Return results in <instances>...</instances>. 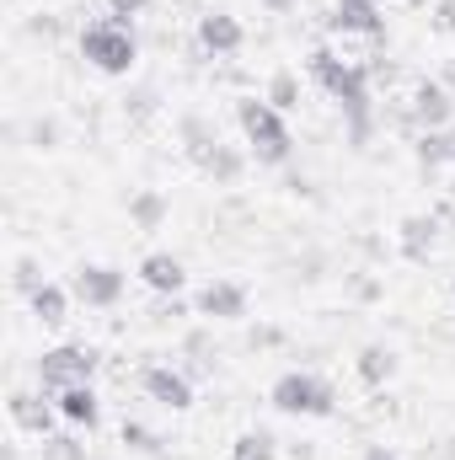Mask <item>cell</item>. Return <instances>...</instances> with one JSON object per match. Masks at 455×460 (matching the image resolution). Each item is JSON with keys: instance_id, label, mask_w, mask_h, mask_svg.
Here are the masks:
<instances>
[{"instance_id": "1", "label": "cell", "mask_w": 455, "mask_h": 460, "mask_svg": "<svg viewBox=\"0 0 455 460\" xmlns=\"http://www.w3.org/2000/svg\"><path fill=\"white\" fill-rule=\"evenodd\" d=\"M311 75L322 81V92L348 113V139L364 145L370 139V81H364V70L338 59L333 49H311Z\"/></svg>"}, {"instance_id": "2", "label": "cell", "mask_w": 455, "mask_h": 460, "mask_svg": "<svg viewBox=\"0 0 455 460\" xmlns=\"http://www.w3.org/2000/svg\"><path fill=\"white\" fill-rule=\"evenodd\" d=\"M236 123H241V134H246V145H252V155L263 166H284L295 155V139L284 128V113L268 97H241L236 102Z\"/></svg>"}, {"instance_id": "3", "label": "cell", "mask_w": 455, "mask_h": 460, "mask_svg": "<svg viewBox=\"0 0 455 460\" xmlns=\"http://www.w3.org/2000/svg\"><path fill=\"white\" fill-rule=\"evenodd\" d=\"M81 54H86V65H92V70H103V75H129V70H134V59H139L134 27H129L123 16L92 22V27L81 32Z\"/></svg>"}, {"instance_id": "4", "label": "cell", "mask_w": 455, "mask_h": 460, "mask_svg": "<svg viewBox=\"0 0 455 460\" xmlns=\"http://www.w3.org/2000/svg\"><path fill=\"white\" fill-rule=\"evenodd\" d=\"M268 402L279 407V412H290V418H333V385L322 380V375H311V369H290V375H279L273 380V391H268Z\"/></svg>"}, {"instance_id": "5", "label": "cell", "mask_w": 455, "mask_h": 460, "mask_svg": "<svg viewBox=\"0 0 455 460\" xmlns=\"http://www.w3.org/2000/svg\"><path fill=\"white\" fill-rule=\"evenodd\" d=\"M97 375V353L86 343H59L49 348L43 358H38V380H43V391L54 396V391H65V385H86Z\"/></svg>"}, {"instance_id": "6", "label": "cell", "mask_w": 455, "mask_h": 460, "mask_svg": "<svg viewBox=\"0 0 455 460\" xmlns=\"http://www.w3.org/2000/svg\"><path fill=\"white\" fill-rule=\"evenodd\" d=\"M70 289H76V300H81V305L108 311V305H118V300H123L129 279H123V268H113V262H81Z\"/></svg>"}, {"instance_id": "7", "label": "cell", "mask_w": 455, "mask_h": 460, "mask_svg": "<svg viewBox=\"0 0 455 460\" xmlns=\"http://www.w3.org/2000/svg\"><path fill=\"white\" fill-rule=\"evenodd\" d=\"M139 385H145V396H150L156 407H166V412H188V407H193V380H188L183 369L156 364V369L139 375Z\"/></svg>"}, {"instance_id": "8", "label": "cell", "mask_w": 455, "mask_h": 460, "mask_svg": "<svg viewBox=\"0 0 455 460\" xmlns=\"http://www.w3.org/2000/svg\"><path fill=\"white\" fill-rule=\"evenodd\" d=\"M333 32L343 38H386V16L375 0H333Z\"/></svg>"}, {"instance_id": "9", "label": "cell", "mask_w": 455, "mask_h": 460, "mask_svg": "<svg viewBox=\"0 0 455 460\" xmlns=\"http://www.w3.org/2000/svg\"><path fill=\"white\" fill-rule=\"evenodd\" d=\"M193 311L210 316V322H241V316H246V289L230 284V279H210V284L199 289Z\"/></svg>"}, {"instance_id": "10", "label": "cell", "mask_w": 455, "mask_h": 460, "mask_svg": "<svg viewBox=\"0 0 455 460\" xmlns=\"http://www.w3.org/2000/svg\"><path fill=\"white\" fill-rule=\"evenodd\" d=\"M407 113H413V123H418V128H445V123H451V113H455L451 86H445V81H418V86H413Z\"/></svg>"}, {"instance_id": "11", "label": "cell", "mask_w": 455, "mask_h": 460, "mask_svg": "<svg viewBox=\"0 0 455 460\" xmlns=\"http://www.w3.org/2000/svg\"><path fill=\"white\" fill-rule=\"evenodd\" d=\"M54 407H59L65 423H76V429H86V434L103 423V396L92 391V380H86V385H65V391H54Z\"/></svg>"}, {"instance_id": "12", "label": "cell", "mask_w": 455, "mask_h": 460, "mask_svg": "<svg viewBox=\"0 0 455 460\" xmlns=\"http://www.w3.org/2000/svg\"><path fill=\"white\" fill-rule=\"evenodd\" d=\"M246 43V32H241V22L230 16V11H210V16H199V49L204 54H215V59H226Z\"/></svg>"}, {"instance_id": "13", "label": "cell", "mask_w": 455, "mask_h": 460, "mask_svg": "<svg viewBox=\"0 0 455 460\" xmlns=\"http://www.w3.org/2000/svg\"><path fill=\"white\" fill-rule=\"evenodd\" d=\"M139 284L156 289V295H177V289L188 284V268H183L177 252H150V257L139 262Z\"/></svg>"}, {"instance_id": "14", "label": "cell", "mask_w": 455, "mask_h": 460, "mask_svg": "<svg viewBox=\"0 0 455 460\" xmlns=\"http://www.w3.org/2000/svg\"><path fill=\"white\" fill-rule=\"evenodd\" d=\"M54 418H59V407H49L38 391H11V423H16L22 434H38V439H49Z\"/></svg>"}, {"instance_id": "15", "label": "cell", "mask_w": 455, "mask_h": 460, "mask_svg": "<svg viewBox=\"0 0 455 460\" xmlns=\"http://www.w3.org/2000/svg\"><path fill=\"white\" fill-rule=\"evenodd\" d=\"M397 241H402V257H407V262H429L434 246H440V220H434V215H407Z\"/></svg>"}, {"instance_id": "16", "label": "cell", "mask_w": 455, "mask_h": 460, "mask_svg": "<svg viewBox=\"0 0 455 460\" xmlns=\"http://www.w3.org/2000/svg\"><path fill=\"white\" fill-rule=\"evenodd\" d=\"M353 369H359L364 385H386V380L397 375V353H391L386 343H364L359 348V358H353Z\"/></svg>"}, {"instance_id": "17", "label": "cell", "mask_w": 455, "mask_h": 460, "mask_svg": "<svg viewBox=\"0 0 455 460\" xmlns=\"http://www.w3.org/2000/svg\"><path fill=\"white\" fill-rule=\"evenodd\" d=\"M177 134H183V145H188V155H193V161H204L215 145H226V139H220V128H215L210 118H199V113L183 118V123H177Z\"/></svg>"}, {"instance_id": "18", "label": "cell", "mask_w": 455, "mask_h": 460, "mask_svg": "<svg viewBox=\"0 0 455 460\" xmlns=\"http://www.w3.org/2000/svg\"><path fill=\"white\" fill-rule=\"evenodd\" d=\"M27 305H32V316H38L43 327H65V322H70V295H65L59 284H43Z\"/></svg>"}, {"instance_id": "19", "label": "cell", "mask_w": 455, "mask_h": 460, "mask_svg": "<svg viewBox=\"0 0 455 460\" xmlns=\"http://www.w3.org/2000/svg\"><path fill=\"white\" fill-rule=\"evenodd\" d=\"M199 166H204V177H215L220 188H230V182H241V172H246V155H241V150H230V145H215V150H210Z\"/></svg>"}, {"instance_id": "20", "label": "cell", "mask_w": 455, "mask_h": 460, "mask_svg": "<svg viewBox=\"0 0 455 460\" xmlns=\"http://www.w3.org/2000/svg\"><path fill=\"white\" fill-rule=\"evenodd\" d=\"M129 220H134L139 230H161V220H166V193L139 188V193L129 199Z\"/></svg>"}, {"instance_id": "21", "label": "cell", "mask_w": 455, "mask_h": 460, "mask_svg": "<svg viewBox=\"0 0 455 460\" xmlns=\"http://www.w3.org/2000/svg\"><path fill=\"white\" fill-rule=\"evenodd\" d=\"M279 450H284V445H279L268 429H246V434L230 445V460H279Z\"/></svg>"}, {"instance_id": "22", "label": "cell", "mask_w": 455, "mask_h": 460, "mask_svg": "<svg viewBox=\"0 0 455 460\" xmlns=\"http://www.w3.org/2000/svg\"><path fill=\"white\" fill-rule=\"evenodd\" d=\"M451 145H455V128H424V134H418V161H424V172L445 166V161H451Z\"/></svg>"}, {"instance_id": "23", "label": "cell", "mask_w": 455, "mask_h": 460, "mask_svg": "<svg viewBox=\"0 0 455 460\" xmlns=\"http://www.w3.org/2000/svg\"><path fill=\"white\" fill-rule=\"evenodd\" d=\"M268 102H273L279 113L300 108V75H295V70H273V81H268Z\"/></svg>"}, {"instance_id": "24", "label": "cell", "mask_w": 455, "mask_h": 460, "mask_svg": "<svg viewBox=\"0 0 455 460\" xmlns=\"http://www.w3.org/2000/svg\"><path fill=\"white\" fill-rule=\"evenodd\" d=\"M11 284H16V295H27V300H32V295H38V289L49 284V279H43V262L22 252V257L11 262Z\"/></svg>"}, {"instance_id": "25", "label": "cell", "mask_w": 455, "mask_h": 460, "mask_svg": "<svg viewBox=\"0 0 455 460\" xmlns=\"http://www.w3.org/2000/svg\"><path fill=\"white\" fill-rule=\"evenodd\" d=\"M118 439H123V450H134V456H161V439H156L145 423H129V418H123V434H118Z\"/></svg>"}, {"instance_id": "26", "label": "cell", "mask_w": 455, "mask_h": 460, "mask_svg": "<svg viewBox=\"0 0 455 460\" xmlns=\"http://www.w3.org/2000/svg\"><path fill=\"white\" fill-rule=\"evenodd\" d=\"M38 456L43 460H86V445L70 439V434H49V439L38 445Z\"/></svg>"}, {"instance_id": "27", "label": "cell", "mask_w": 455, "mask_h": 460, "mask_svg": "<svg viewBox=\"0 0 455 460\" xmlns=\"http://www.w3.org/2000/svg\"><path fill=\"white\" fill-rule=\"evenodd\" d=\"M27 145H32V150H54V145H59V118H32Z\"/></svg>"}, {"instance_id": "28", "label": "cell", "mask_w": 455, "mask_h": 460, "mask_svg": "<svg viewBox=\"0 0 455 460\" xmlns=\"http://www.w3.org/2000/svg\"><path fill=\"white\" fill-rule=\"evenodd\" d=\"M123 102H129V118H150V113H156V102H161V97H156V86H139V92H129Z\"/></svg>"}, {"instance_id": "29", "label": "cell", "mask_w": 455, "mask_h": 460, "mask_svg": "<svg viewBox=\"0 0 455 460\" xmlns=\"http://www.w3.org/2000/svg\"><path fill=\"white\" fill-rule=\"evenodd\" d=\"M150 316H156V322H177V316H188V305H183V300H177V295H161V300H156V311H150Z\"/></svg>"}, {"instance_id": "30", "label": "cell", "mask_w": 455, "mask_h": 460, "mask_svg": "<svg viewBox=\"0 0 455 460\" xmlns=\"http://www.w3.org/2000/svg\"><path fill=\"white\" fill-rule=\"evenodd\" d=\"M434 32H455V0H440L434 5Z\"/></svg>"}, {"instance_id": "31", "label": "cell", "mask_w": 455, "mask_h": 460, "mask_svg": "<svg viewBox=\"0 0 455 460\" xmlns=\"http://www.w3.org/2000/svg\"><path fill=\"white\" fill-rule=\"evenodd\" d=\"M145 5H150V0H108V11H113V16H139Z\"/></svg>"}, {"instance_id": "32", "label": "cell", "mask_w": 455, "mask_h": 460, "mask_svg": "<svg viewBox=\"0 0 455 460\" xmlns=\"http://www.w3.org/2000/svg\"><path fill=\"white\" fill-rule=\"evenodd\" d=\"M359 460H397V450H391V445H364Z\"/></svg>"}, {"instance_id": "33", "label": "cell", "mask_w": 455, "mask_h": 460, "mask_svg": "<svg viewBox=\"0 0 455 460\" xmlns=\"http://www.w3.org/2000/svg\"><path fill=\"white\" fill-rule=\"evenodd\" d=\"M279 343V332H273V327H257V332H252V348H273Z\"/></svg>"}, {"instance_id": "34", "label": "cell", "mask_w": 455, "mask_h": 460, "mask_svg": "<svg viewBox=\"0 0 455 460\" xmlns=\"http://www.w3.org/2000/svg\"><path fill=\"white\" fill-rule=\"evenodd\" d=\"M295 5H300V0H263V11H273V16H290Z\"/></svg>"}, {"instance_id": "35", "label": "cell", "mask_w": 455, "mask_h": 460, "mask_svg": "<svg viewBox=\"0 0 455 460\" xmlns=\"http://www.w3.org/2000/svg\"><path fill=\"white\" fill-rule=\"evenodd\" d=\"M290 460H317V445H306V439H300V445H290Z\"/></svg>"}, {"instance_id": "36", "label": "cell", "mask_w": 455, "mask_h": 460, "mask_svg": "<svg viewBox=\"0 0 455 460\" xmlns=\"http://www.w3.org/2000/svg\"><path fill=\"white\" fill-rule=\"evenodd\" d=\"M445 86H455V59H451V70H445Z\"/></svg>"}, {"instance_id": "37", "label": "cell", "mask_w": 455, "mask_h": 460, "mask_svg": "<svg viewBox=\"0 0 455 460\" xmlns=\"http://www.w3.org/2000/svg\"><path fill=\"white\" fill-rule=\"evenodd\" d=\"M451 161H455V145H451Z\"/></svg>"}]
</instances>
